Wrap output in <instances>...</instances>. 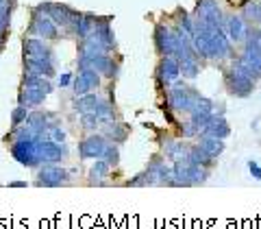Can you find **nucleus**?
I'll use <instances>...</instances> for the list:
<instances>
[{
  "mask_svg": "<svg viewBox=\"0 0 261 229\" xmlns=\"http://www.w3.org/2000/svg\"><path fill=\"white\" fill-rule=\"evenodd\" d=\"M244 15L252 24H261V3H248L244 7Z\"/></svg>",
  "mask_w": 261,
  "mask_h": 229,
  "instance_id": "39448f33",
  "label": "nucleus"
},
{
  "mask_svg": "<svg viewBox=\"0 0 261 229\" xmlns=\"http://www.w3.org/2000/svg\"><path fill=\"white\" fill-rule=\"evenodd\" d=\"M226 85H228V92L235 96H248L255 89V79L240 68H233L226 75Z\"/></svg>",
  "mask_w": 261,
  "mask_h": 229,
  "instance_id": "f257e3e1",
  "label": "nucleus"
},
{
  "mask_svg": "<svg viewBox=\"0 0 261 229\" xmlns=\"http://www.w3.org/2000/svg\"><path fill=\"white\" fill-rule=\"evenodd\" d=\"M200 149L205 151L209 157H214V159H216L218 155L224 151V144L220 142V138H214V135H211V138H202V140H200Z\"/></svg>",
  "mask_w": 261,
  "mask_h": 229,
  "instance_id": "7ed1b4c3",
  "label": "nucleus"
},
{
  "mask_svg": "<svg viewBox=\"0 0 261 229\" xmlns=\"http://www.w3.org/2000/svg\"><path fill=\"white\" fill-rule=\"evenodd\" d=\"M207 131L214 138H220V140H222V138L228 135V125H226L224 118H211V122L207 125Z\"/></svg>",
  "mask_w": 261,
  "mask_h": 229,
  "instance_id": "20e7f679",
  "label": "nucleus"
},
{
  "mask_svg": "<svg viewBox=\"0 0 261 229\" xmlns=\"http://www.w3.org/2000/svg\"><path fill=\"white\" fill-rule=\"evenodd\" d=\"M185 72H187V75H190V77H194L198 70H196V65H194L192 61H187V63H185Z\"/></svg>",
  "mask_w": 261,
  "mask_h": 229,
  "instance_id": "0eeeda50",
  "label": "nucleus"
},
{
  "mask_svg": "<svg viewBox=\"0 0 261 229\" xmlns=\"http://www.w3.org/2000/svg\"><path fill=\"white\" fill-rule=\"evenodd\" d=\"M248 170H250V175L255 179H261V166L257 162H248Z\"/></svg>",
  "mask_w": 261,
  "mask_h": 229,
  "instance_id": "423d86ee",
  "label": "nucleus"
},
{
  "mask_svg": "<svg viewBox=\"0 0 261 229\" xmlns=\"http://www.w3.org/2000/svg\"><path fill=\"white\" fill-rule=\"evenodd\" d=\"M228 35H231L233 42H242V39L246 37V24H244L240 15L228 18Z\"/></svg>",
  "mask_w": 261,
  "mask_h": 229,
  "instance_id": "f03ea898",
  "label": "nucleus"
}]
</instances>
